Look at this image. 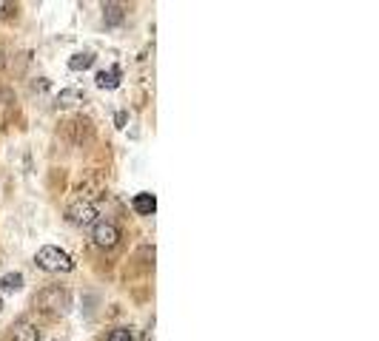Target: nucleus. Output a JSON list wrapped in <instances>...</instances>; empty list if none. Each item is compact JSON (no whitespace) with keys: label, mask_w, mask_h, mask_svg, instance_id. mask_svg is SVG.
Masks as SVG:
<instances>
[{"label":"nucleus","mask_w":379,"mask_h":341,"mask_svg":"<svg viewBox=\"0 0 379 341\" xmlns=\"http://www.w3.org/2000/svg\"><path fill=\"white\" fill-rule=\"evenodd\" d=\"M34 307L46 313V316H66L69 307H71V296L66 288H58V284H51V288L41 290L34 296Z\"/></svg>","instance_id":"f257e3e1"},{"label":"nucleus","mask_w":379,"mask_h":341,"mask_svg":"<svg viewBox=\"0 0 379 341\" xmlns=\"http://www.w3.org/2000/svg\"><path fill=\"white\" fill-rule=\"evenodd\" d=\"M34 264L41 270H46V273H69L74 268L71 256L66 251H60V248H54V244H43V248L34 253Z\"/></svg>","instance_id":"f03ea898"},{"label":"nucleus","mask_w":379,"mask_h":341,"mask_svg":"<svg viewBox=\"0 0 379 341\" xmlns=\"http://www.w3.org/2000/svg\"><path fill=\"white\" fill-rule=\"evenodd\" d=\"M91 239L97 248H117V242H120V231H117V225H111V222H103L97 219L91 225Z\"/></svg>","instance_id":"7ed1b4c3"},{"label":"nucleus","mask_w":379,"mask_h":341,"mask_svg":"<svg viewBox=\"0 0 379 341\" xmlns=\"http://www.w3.org/2000/svg\"><path fill=\"white\" fill-rule=\"evenodd\" d=\"M66 216H69V222H71V225L89 227V225L97 222V207H94L91 202H86V199H78V202H71V205H69Z\"/></svg>","instance_id":"20e7f679"},{"label":"nucleus","mask_w":379,"mask_h":341,"mask_svg":"<svg viewBox=\"0 0 379 341\" xmlns=\"http://www.w3.org/2000/svg\"><path fill=\"white\" fill-rule=\"evenodd\" d=\"M120 80H123V71H120L117 66L103 68V71H97V74H94V83H97V88H106V91L117 88V86H120Z\"/></svg>","instance_id":"39448f33"},{"label":"nucleus","mask_w":379,"mask_h":341,"mask_svg":"<svg viewBox=\"0 0 379 341\" xmlns=\"http://www.w3.org/2000/svg\"><path fill=\"white\" fill-rule=\"evenodd\" d=\"M131 205H135V211L140 216H154V211H157V197L143 191V194H137L135 199H131Z\"/></svg>","instance_id":"423d86ee"},{"label":"nucleus","mask_w":379,"mask_h":341,"mask_svg":"<svg viewBox=\"0 0 379 341\" xmlns=\"http://www.w3.org/2000/svg\"><path fill=\"white\" fill-rule=\"evenodd\" d=\"M37 338H41V330L32 321H17L12 330V341H37Z\"/></svg>","instance_id":"0eeeda50"},{"label":"nucleus","mask_w":379,"mask_h":341,"mask_svg":"<svg viewBox=\"0 0 379 341\" xmlns=\"http://www.w3.org/2000/svg\"><path fill=\"white\" fill-rule=\"evenodd\" d=\"M126 21L123 3H103V23L106 26H120Z\"/></svg>","instance_id":"6e6552de"},{"label":"nucleus","mask_w":379,"mask_h":341,"mask_svg":"<svg viewBox=\"0 0 379 341\" xmlns=\"http://www.w3.org/2000/svg\"><path fill=\"white\" fill-rule=\"evenodd\" d=\"M23 273H3L0 276V290L3 293H21L23 290Z\"/></svg>","instance_id":"1a4fd4ad"},{"label":"nucleus","mask_w":379,"mask_h":341,"mask_svg":"<svg viewBox=\"0 0 379 341\" xmlns=\"http://www.w3.org/2000/svg\"><path fill=\"white\" fill-rule=\"evenodd\" d=\"M94 66V51H78L69 57V68L71 71H86Z\"/></svg>","instance_id":"9d476101"},{"label":"nucleus","mask_w":379,"mask_h":341,"mask_svg":"<svg viewBox=\"0 0 379 341\" xmlns=\"http://www.w3.org/2000/svg\"><path fill=\"white\" fill-rule=\"evenodd\" d=\"M86 100V94L80 91V88H63L60 94H58V105H78V103H83Z\"/></svg>","instance_id":"9b49d317"},{"label":"nucleus","mask_w":379,"mask_h":341,"mask_svg":"<svg viewBox=\"0 0 379 341\" xmlns=\"http://www.w3.org/2000/svg\"><path fill=\"white\" fill-rule=\"evenodd\" d=\"M106 341H135V336H131L128 327H115V330L106 336Z\"/></svg>","instance_id":"f8f14e48"},{"label":"nucleus","mask_w":379,"mask_h":341,"mask_svg":"<svg viewBox=\"0 0 379 341\" xmlns=\"http://www.w3.org/2000/svg\"><path fill=\"white\" fill-rule=\"evenodd\" d=\"M115 123H117V128H126L128 114H126V111H117V114H115Z\"/></svg>","instance_id":"ddd939ff"},{"label":"nucleus","mask_w":379,"mask_h":341,"mask_svg":"<svg viewBox=\"0 0 379 341\" xmlns=\"http://www.w3.org/2000/svg\"><path fill=\"white\" fill-rule=\"evenodd\" d=\"M6 12H14V6L9 3V0H0V14H6Z\"/></svg>","instance_id":"4468645a"},{"label":"nucleus","mask_w":379,"mask_h":341,"mask_svg":"<svg viewBox=\"0 0 379 341\" xmlns=\"http://www.w3.org/2000/svg\"><path fill=\"white\" fill-rule=\"evenodd\" d=\"M0 313H3V299H0Z\"/></svg>","instance_id":"2eb2a0df"},{"label":"nucleus","mask_w":379,"mask_h":341,"mask_svg":"<svg viewBox=\"0 0 379 341\" xmlns=\"http://www.w3.org/2000/svg\"><path fill=\"white\" fill-rule=\"evenodd\" d=\"M51 341H63V338H51Z\"/></svg>","instance_id":"dca6fc26"}]
</instances>
